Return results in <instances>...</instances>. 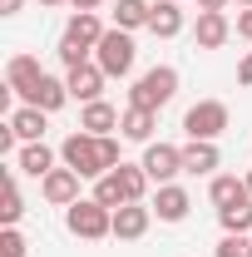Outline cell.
Here are the masks:
<instances>
[{"mask_svg":"<svg viewBox=\"0 0 252 257\" xmlns=\"http://www.w3.org/2000/svg\"><path fill=\"white\" fill-rule=\"evenodd\" d=\"M218 223H222V232H252V198H237V203L218 208Z\"/></svg>","mask_w":252,"mask_h":257,"instance_id":"24","label":"cell"},{"mask_svg":"<svg viewBox=\"0 0 252 257\" xmlns=\"http://www.w3.org/2000/svg\"><path fill=\"white\" fill-rule=\"evenodd\" d=\"M222 163L218 144H208V139H188V149H183V173H213Z\"/></svg>","mask_w":252,"mask_h":257,"instance_id":"19","label":"cell"},{"mask_svg":"<svg viewBox=\"0 0 252 257\" xmlns=\"http://www.w3.org/2000/svg\"><path fill=\"white\" fill-rule=\"evenodd\" d=\"M227 0H198V10H222Z\"/></svg>","mask_w":252,"mask_h":257,"instance_id":"32","label":"cell"},{"mask_svg":"<svg viewBox=\"0 0 252 257\" xmlns=\"http://www.w3.org/2000/svg\"><path fill=\"white\" fill-rule=\"evenodd\" d=\"M40 5H74V0H40Z\"/></svg>","mask_w":252,"mask_h":257,"instance_id":"34","label":"cell"},{"mask_svg":"<svg viewBox=\"0 0 252 257\" xmlns=\"http://www.w3.org/2000/svg\"><path fill=\"white\" fill-rule=\"evenodd\" d=\"M60 159H64V168H74L79 178H104V173H109L104 144H99L94 134H84V128H74V134L60 144Z\"/></svg>","mask_w":252,"mask_h":257,"instance_id":"3","label":"cell"},{"mask_svg":"<svg viewBox=\"0 0 252 257\" xmlns=\"http://www.w3.org/2000/svg\"><path fill=\"white\" fill-rule=\"evenodd\" d=\"M40 193H45V203H55V208H69V203H79V173L60 163L55 173H45V178H40Z\"/></svg>","mask_w":252,"mask_h":257,"instance_id":"10","label":"cell"},{"mask_svg":"<svg viewBox=\"0 0 252 257\" xmlns=\"http://www.w3.org/2000/svg\"><path fill=\"white\" fill-rule=\"evenodd\" d=\"M154 128H158V114L154 109H139V104H129L124 119H119V134L129 144H154Z\"/></svg>","mask_w":252,"mask_h":257,"instance_id":"14","label":"cell"},{"mask_svg":"<svg viewBox=\"0 0 252 257\" xmlns=\"http://www.w3.org/2000/svg\"><path fill=\"white\" fill-rule=\"evenodd\" d=\"M89 198H94V203H104V208H124V203H129L114 173H104V178H94V193H89Z\"/></svg>","mask_w":252,"mask_h":257,"instance_id":"26","label":"cell"},{"mask_svg":"<svg viewBox=\"0 0 252 257\" xmlns=\"http://www.w3.org/2000/svg\"><path fill=\"white\" fill-rule=\"evenodd\" d=\"M149 15H154V5L149 0H114V30H139V25H149Z\"/></svg>","mask_w":252,"mask_h":257,"instance_id":"21","label":"cell"},{"mask_svg":"<svg viewBox=\"0 0 252 257\" xmlns=\"http://www.w3.org/2000/svg\"><path fill=\"white\" fill-rule=\"evenodd\" d=\"M20 99H25V104H35V109H45V114H55V109H64V104H69V84H64V79H55V74H45L30 94H20Z\"/></svg>","mask_w":252,"mask_h":257,"instance_id":"15","label":"cell"},{"mask_svg":"<svg viewBox=\"0 0 252 257\" xmlns=\"http://www.w3.org/2000/svg\"><path fill=\"white\" fill-rule=\"evenodd\" d=\"M40 79H45V69H40V60H35V55H10V64H5V89L30 94Z\"/></svg>","mask_w":252,"mask_h":257,"instance_id":"11","label":"cell"},{"mask_svg":"<svg viewBox=\"0 0 252 257\" xmlns=\"http://www.w3.org/2000/svg\"><path fill=\"white\" fill-rule=\"evenodd\" d=\"M119 119H124V114H119L114 104L94 99V104H84V114H79V128H84V134H94V139H104V134H114V128H119Z\"/></svg>","mask_w":252,"mask_h":257,"instance_id":"18","label":"cell"},{"mask_svg":"<svg viewBox=\"0 0 252 257\" xmlns=\"http://www.w3.org/2000/svg\"><path fill=\"white\" fill-rule=\"evenodd\" d=\"M64 227L84 242H99V237H114V208H104L94 198H79L64 208Z\"/></svg>","mask_w":252,"mask_h":257,"instance_id":"1","label":"cell"},{"mask_svg":"<svg viewBox=\"0 0 252 257\" xmlns=\"http://www.w3.org/2000/svg\"><path fill=\"white\" fill-rule=\"evenodd\" d=\"M237 5H242V10H252V0H237Z\"/></svg>","mask_w":252,"mask_h":257,"instance_id":"36","label":"cell"},{"mask_svg":"<svg viewBox=\"0 0 252 257\" xmlns=\"http://www.w3.org/2000/svg\"><path fill=\"white\" fill-rule=\"evenodd\" d=\"M134 60H139L134 35H129V30H104V40H99V50H94L99 69H104L109 79H124V74H134Z\"/></svg>","mask_w":252,"mask_h":257,"instance_id":"4","label":"cell"},{"mask_svg":"<svg viewBox=\"0 0 252 257\" xmlns=\"http://www.w3.org/2000/svg\"><path fill=\"white\" fill-rule=\"evenodd\" d=\"M237 198H247V183H242L237 173H218V178L208 183V203H213V208H227V203H237Z\"/></svg>","mask_w":252,"mask_h":257,"instance_id":"23","label":"cell"},{"mask_svg":"<svg viewBox=\"0 0 252 257\" xmlns=\"http://www.w3.org/2000/svg\"><path fill=\"white\" fill-rule=\"evenodd\" d=\"M25 218V198H20V183H15V168L5 173V208H0V223L5 227H15Z\"/></svg>","mask_w":252,"mask_h":257,"instance_id":"25","label":"cell"},{"mask_svg":"<svg viewBox=\"0 0 252 257\" xmlns=\"http://www.w3.org/2000/svg\"><path fill=\"white\" fill-rule=\"evenodd\" d=\"M64 40H74V45H84V50L94 55L99 40H104V20H99L94 10H74V20L64 25Z\"/></svg>","mask_w":252,"mask_h":257,"instance_id":"13","label":"cell"},{"mask_svg":"<svg viewBox=\"0 0 252 257\" xmlns=\"http://www.w3.org/2000/svg\"><path fill=\"white\" fill-rule=\"evenodd\" d=\"M213 257H252V232H222Z\"/></svg>","mask_w":252,"mask_h":257,"instance_id":"27","label":"cell"},{"mask_svg":"<svg viewBox=\"0 0 252 257\" xmlns=\"http://www.w3.org/2000/svg\"><path fill=\"white\" fill-rule=\"evenodd\" d=\"M20 5L25 0H0V15H20Z\"/></svg>","mask_w":252,"mask_h":257,"instance_id":"31","label":"cell"},{"mask_svg":"<svg viewBox=\"0 0 252 257\" xmlns=\"http://www.w3.org/2000/svg\"><path fill=\"white\" fill-rule=\"evenodd\" d=\"M45 109H35V104H20V109H10V128H15V139L20 144H40L45 139Z\"/></svg>","mask_w":252,"mask_h":257,"instance_id":"16","label":"cell"},{"mask_svg":"<svg viewBox=\"0 0 252 257\" xmlns=\"http://www.w3.org/2000/svg\"><path fill=\"white\" fill-rule=\"evenodd\" d=\"M104 0H74V10H99Z\"/></svg>","mask_w":252,"mask_h":257,"instance_id":"33","label":"cell"},{"mask_svg":"<svg viewBox=\"0 0 252 257\" xmlns=\"http://www.w3.org/2000/svg\"><path fill=\"white\" fill-rule=\"evenodd\" d=\"M242 183H247V198H252V168H247V178H242Z\"/></svg>","mask_w":252,"mask_h":257,"instance_id":"35","label":"cell"},{"mask_svg":"<svg viewBox=\"0 0 252 257\" xmlns=\"http://www.w3.org/2000/svg\"><path fill=\"white\" fill-rule=\"evenodd\" d=\"M154 223V208L149 203H124V208H114V237L119 242H139L144 232Z\"/></svg>","mask_w":252,"mask_h":257,"instance_id":"9","label":"cell"},{"mask_svg":"<svg viewBox=\"0 0 252 257\" xmlns=\"http://www.w3.org/2000/svg\"><path fill=\"white\" fill-rule=\"evenodd\" d=\"M237 35L252 40V10H237Z\"/></svg>","mask_w":252,"mask_h":257,"instance_id":"30","label":"cell"},{"mask_svg":"<svg viewBox=\"0 0 252 257\" xmlns=\"http://www.w3.org/2000/svg\"><path fill=\"white\" fill-rule=\"evenodd\" d=\"M25 247H30V242H25L15 227H5V232H0V257H25Z\"/></svg>","mask_w":252,"mask_h":257,"instance_id":"28","label":"cell"},{"mask_svg":"<svg viewBox=\"0 0 252 257\" xmlns=\"http://www.w3.org/2000/svg\"><path fill=\"white\" fill-rule=\"evenodd\" d=\"M149 30L158 40H173V35H183V10H178V0H158L154 15H149Z\"/></svg>","mask_w":252,"mask_h":257,"instance_id":"20","label":"cell"},{"mask_svg":"<svg viewBox=\"0 0 252 257\" xmlns=\"http://www.w3.org/2000/svg\"><path fill=\"white\" fill-rule=\"evenodd\" d=\"M114 178H119V188H124L129 203H144V193H149V183H154V178L144 173V163H119Z\"/></svg>","mask_w":252,"mask_h":257,"instance_id":"22","label":"cell"},{"mask_svg":"<svg viewBox=\"0 0 252 257\" xmlns=\"http://www.w3.org/2000/svg\"><path fill=\"white\" fill-rule=\"evenodd\" d=\"M237 84L252 89V55H242V64H237Z\"/></svg>","mask_w":252,"mask_h":257,"instance_id":"29","label":"cell"},{"mask_svg":"<svg viewBox=\"0 0 252 257\" xmlns=\"http://www.w3.org/2000/svg\"><path fill=\"white\" fill-rule=\"evenodd\" d=\"M178 94V69L173 64H154V69H144L139 79H134V89H129V104H139V109H163L168 99Z\"/></svg>","mask_w":252,"mask_h":257,"instance_id":"2","label":"cell"},{"mask_svg":"<svg viewBox=\"0 0 252 257\" xmlns=\"http://www.w3.org/2000/svg\"><path fill=\"white\" fill-rule=\"evenodd\" d=\"M144 173H149L154 183H173V178L183 173V149H173V144H149V149H144Z\"/></svg>","mask_w":252,"mask_h":257,"instance_id":"6","label":"cell"},{"mask_svg":"<svg viewBox=\"0 0 252 257\" xmlns=\"http://www.w3.org/2000/svg\"><path fill=\"white\" fill-rule=\"evenodd\" d=\"M227 35H232V25H227V15H222V10H198V30H193L198 50H222V45H227Z\"/></svg>","mask_w":252,"mask_h":257,"instance_id":"12","label":"cell"},{"mask_svg":"<svg viewBox=\"0 0 252 257\" xmlns=\"http://www.w3.org/2000/svg\"><path fill=\"white\" fill-rule=\"evenodd\" d=\"M227 124H232V114H227L222 99H198L188 114H183V134L188 139H208V144H218V134Z\"/></svg>","mask_w":252,"mask_h":257,"instance_id":"5","label":"cell"},{"mask_svg":"<svg viewBox=\"0 0 252 257\" xmlns=\"http://www.w3.org/2000/svg\"><path fill=\"white\" fill-rule=\"evenodd\" d=\"M104 79H109V74H104L94 60H89V64H74V69L64 74V84H69V99H79V104H94V99L104 94Z\"/></svg>","mask_w":252,"mask_h":257,"instance_id":"8","label":"cell"},{"mask_svg":"<svg viewBox=\"0 0 252 257\" xmlns=\"http://www.w3.org/2000/svg\"><path fill=\"white\" fill-rule=\"evenodd\" d=\"M15 168H20V173H30V178H45V173H55L60 163H55V149L40 139V144H25V149L15 154Z\"/></svg>","mask_w":252,"mask_h":257,"instance_id":"17","label":"cell"},{"mask_svg":"<svg viewBox=\"0 0 252 257\" xmlns=\"http://www.w3.org/2000/svg\"><path fill=\"white\" fill-rule=\"evenodd\" d=\"M149 208H154L158 223H183L188 208H193V198H188V188H178V183H158V193H154Z\"/></svg>","mask_w":252,"mask_h":257,"instance_id":"7","label":"cell"}]
</instances>
